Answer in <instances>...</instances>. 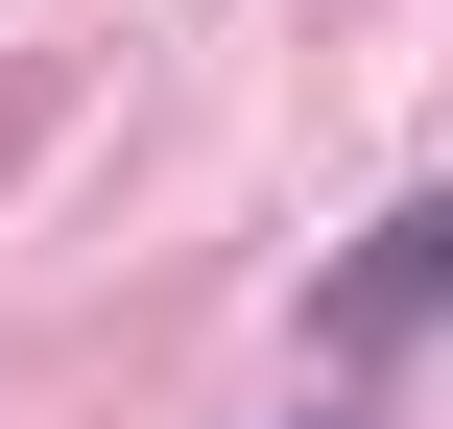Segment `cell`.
<instances>
[{"mask_svg":"<svg viewBox=\"0 0 453 429\" xmlns=\"http://www.w3.org/2000/svg\"><path fill=\"white\" fill-rule=\"evenodd\" d=\"M334 310H358V334H453V191H430V215H382V239L334 263Z\"/></svg>","mask_w":453,"mask_h":429,"instance_id":"cell-1","label":"cell"}]
</instances>
